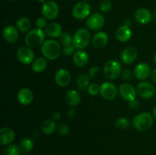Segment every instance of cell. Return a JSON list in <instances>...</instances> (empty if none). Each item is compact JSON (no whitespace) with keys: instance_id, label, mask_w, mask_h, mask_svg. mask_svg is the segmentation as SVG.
<instances>
[{"instance_id":"obj_36","label":"cell","mask_w":156,"mask_h":155,"mask_svg":"<svg viewBox=\"0 0 156 155\" xmlns=\"http://www.w3.org/2000/svg\"><path fill=\"white\" fill-rule=\"evenodd\" d=\"M69 129L68 125L66 123L62 122L58 126V132L60 135H66L69 133Z\"/></svg>"},{"instance_id":"obj_5","label":"cell","mask_w":156,"mask_h":155,"mask_svg":"<svg viewBox=\"0 0 156 155\" xmlns=\"http://www.w3.org/2000/svg\"><path fill=\"white\" fill-rule=\"evenodd\" d=\"M122 73V66L117 61L111 59L108 61L104 65V74L110 80L117 78Z\"/></svg>"},{"instance_id":"obj_18","label":"cell","mask_w":156,"mask_h":155,"mask_svg":"<svg viewBox=\"0 0 156 155\" xmlns=\"http://www.w3.org/2000/svg\"><path fill=\"white\" fill-rule=\"evenodd\" d=\"M34 94L31 90L28 88H23L19 90L17 94V100L21 105L27 106L31 103Z\"/></svg>"},{"instance_id":"obj_48","label":"cell","mask_w":156,"mask_h":155,"mask_svg":"<svg viewBox=\"0 0 156 155\" xmlns=\"http://www.w3.org/2000/svg\"><path fill=\"white\" fill-rule=\"evenodd\" d=\"M153 60H154V62H155V64L156 65V53L155 54V56H154Z\"/></svg>"},{"instance_id":"obj_6","label":"cell","mask_w":156,"mask_h":155,"mask_svg":"<svg viewBox=\"0 0 156 155\" xmlns=\"http://www.w3.org/2000/svg\"><path fill=\"white\" fill-rule=\"evenodd\" d=\"M91 13V6L87 2H79L73 6L72 15L76 20H84L88 18Z\"/></svg>"},{"instance_id":"obj_1","label":"cell","mask_w":156,"mask_h":155,"mask_svg":"<svg viewBox=\"0 0 156 155\" xmlns=\"http://www.w3.org/2000/svg\"><path fill=\"white\" fill-rule=\"evenodd\" d=\"M41 51L47 59L56 60L61 54L60 43L55 40H47L41 46Z\"/></svg>"},{"instance_id":"obj_44","label":"cell","mask_w":156,"mask_h":155,"mask_svg":"<svg viewBox=\"0 0 156 155\" xmlns=\"http://www.w3.org/2000/svg\"><path fill=\"white\" fill-rule=\"evenodd\" d=\"M152 116H153V118L156 119V106L153 108V109H152Z\"/></svg>"},{"instance_id":"obj_27","label":"cell","mask_w":156,"mask_h":155,"mask_svg":"<svg viewBox=\"0 0 156 155\" xmlns=\"http://www.w3.org/2000/svg\"><path fill=\"white\" fill-rule=\"evenodd\" d=\"M90 79H91V78L88 74H79L77 78V81H76L78 89L82 91H84L88 89V86L91 84L90 83Z\"/></svg>"},{"instance_id":"obj_39","label":"cell","mask_w":156,"mask_h":155,"mask_svg":"<svg viewBox=\"0 0 156 155\" xmlns=\"http://www.w3.org/2000/svg\"><path fill=\"white\" fill-rule=\"evenodd\" d=\"M99 71H100L99 67H97V66L91 67V68L89 69V71H88V74H89L88 75L90 76L91 78H95L96 74L99 72Z\"/></svg>"},{"instance_id":"obj_24","label":"cell","mask_w":156,"mask_h":155,"mask_svg":"<svg viewBox=\"0 0 156 155\" xmlns=\"http://www.w3.org/2000/svg\"><path fill=\"white\" fill-rule=\"evenodd\" d=\"M66 100L72 107L78 106L81 102V96L76 90H69L66 94Z\"/></svg>"},{"instance_id":"obj_12","label":"cell","mask_w":156,"mask_h":155,"mask_svg":"<svg viewBox=\"0 0 156 155\" xmlns=\"http://www.w3.org/2000/svg\"><path fill=\"white\" fill-rule=\"evenodd\" d=\"M118 92L121 98L127 102L136 99V96L137 94L136 89L132 84L128 83H123L120 84L119 87Z\"/></svg>"},{"instance_id":"obj_28","label":"cell","mask_w":156,"mask_h":155,"mask_svg":"<svg viewBox=\"0 0 156 155\" xmlns=\"http://www.w3.org/2000/svg\"><path fill=\"white\" fill-rule=\"evenodd\" d=\"M34 142L32 139L30 138H24L20 141L19 143V147L21 152L24 154L29 153L30 152L32 151L34 148Z\"/></svg>"},{"instance_id":"obj_10","label":"cell","mask_w":156,"mask_h":155,"mask_svg":"<svg viewBox=\"0 0 156 155\" xmlns=\"http://www.w3.org/2000/svg\"><path fill=\"white\" fill-rule=\"evenodd\" d=\"M137 94L143 99H150L155 95V87L153 84L146 81H143L137 84Z\"/></svg>"},{"instance_id":"obj_22","label":"cell","mask_w":156,"mask_h":155,"mask_svg":"<svg viewBox=\"0 0 156 155\" xmlns=\"http://www.w3.org/2000/svg\"><path fill=\"white\" fill-rule=\"evenodd\" d=\"M116 38L120 42H127L132 36V30L129 26L122 25L117 29L115 33Z\"/></svg>"},{"instance_id":"obj_11","label":"cell","mask_w":156,"mask_h":155,"mask_svg":"<svg viewBox=\"0 0 156 155\" xmlns=\"http://www.w3.org/2000/svg\"><path fill=\"white\" fill-rule=\"evenodd\" d=\"M18 60L24 65H29L34 60V53L31 48L28 46H21L16 53Z\"/></svg>"},{"instance_id":"obj_9","label":"cell","mask_w":156,"mask_h":155,"mask_svg":"<svg viewBox=\"0 0 156 155\" xmlns=\"http://www.w3.org/2000/svg\"><path fill=\"white\" fill-rule=\"evenodd\" d=\"M105 19L99 12H95L90 15L86 21V26L90 30L98 31L105 26Z\"/></svg>"},{"instance_id":"obj_45","label":"cell","mask_w":156,"mask_h":155,"mask_svg":"<svg viewBox=\"0 0 156 155\" xmlns=\"http://www.w3.org/2000/svg\"><path fill=\"white\" fill-rule=\"evenodd\" d=\"M130 24H131V21L129 19H126V20H125L124 21V25H126V26H130Z\"/></svg>"},{"instance_id":"obj_46","label":"cell","mask_w":156,"mask_h":155,"mask_svg":"<svg viewBox=\"0 0 156 155\" xmlns=\"http://www.w3.org/2000/svg\"><path fill=\"white\" fill-rule=\"evenodd\" d=\"M37 2H40V3H41V4H44V3H45L46 2H47V0H37Z\"/></svg>"},{"instance_id":"obj_25","label":"cell","mask_w":156,"mask_h":155,"mask_svg":"<svg viewBox=\"0 0 156 155\" xmlns=\"http://www.w3.org/2000/svg\"><path fill=\"white\" fill-rule=\"evenodd\" d=\"M32 69L34 72H43L47 67V60L44 57H38L32 62Z\"/></svg>"},{"instance_id":"obj_34","label":"cell","mask_w":156,"mask_h":155,"mask_svg":"<svg viewBox=\"0 0 156 155\" xmlns=\"http://www.w3.org/2000/svg\"><path fill=\"white\" fill-rule=\"evenodd\" d=\"M100 10L104 13L110 12L112 9V2L111 0H102L100 3Z\"/></svg>"},{"instance_id":"obj_8","label":"cell","mask_w":156,"mask_h":155,"mask_svg":"<svg viewBox=\"0 0 156 155\" xmlns=\"http://www.w3.org/2000/svg\"><path fill=\"white\" fill-rule=\"evenodd\" d=\"M118 89L114 83L106 81L101 84L100 94L106 100H113L117 97Z\"/></svg>"},{"instance_id":"obj_4","label":"cell","mask_w":156,"mask_h":155,"mask_svg":"<svg viewBox=\"0 0 156 155\" xmlns=\"http://www.w3.org/2000/svg\"><path fill=\"white\" fill-rule=\"evenodd\" d=\"M91 42V34L87 29L79 28L73 35V43L76 49L84 50L89 45Z\"/></svg>"},{"instance_id":"obj_20","label":"cell","mask_w":156,"mask_h":155,"mask_svg":"<svg viewBox=\"0 0 156 155\" xmlns=\"http://www.w3.org/2000/svg\"><path fill=\"white\" fill-rule=\"evenodd\" d=\"M15 138V132L8 127L0 129V144L1 145H9L14 141Z\"/></svg>"},{"instance_id":"obj_17","label":"cell","mask_w":156,"mask_h":155,"mask_svg":"<svg viewBox=\"0 0 156 155\" xmlns=\"http://www.w3.org/2000/svg\"><path fill=\"white\" fill-rule=\"evenodd\" d=\"M136 21L140 24H148L152 19V14L146 8H140L136 11L134 14Z\"/></svg>"},{"instance_id":"obj_31","label":"cell","mask_w":156,"mask_h":155,"mask_svg":"<svg viewBox=\"0 0 156 155\" xmlns=\"http://www.w3.org/2000/svg\"><path fill=\"white\" fill-rule=\"evenodd\" d=\"M129 122L125 117H120L117 119L115 121V126L117 129H120V130H123L129 127Z\"/></svg>"},{"instance_id":"obj_14","label":"cell","mask_w":156,"mask_h":155,"mask_svg":"<svg viewBox=\"0 0 156 155\" xmlns=\"http://www.w3.org/2000/svg\"><path fill=\"white\" fill-rule=\"evenodd\" d=\"M138 56V51L133 46H129L125 48L120 53V58L122 62L126 65L133 63Z\"/></svg>"},{"instance_id":"obj_26","label":"cell","mask_w":156,"mask_h":155,"mask_svg":"<svg viewBox=\"0 0 156 155\" xmlns=\"http://www.w3.org/2000/svg\"><path fill=\"white\" fill-rule=\"evenodd\" d=\"M16 27L21 33H27L30 30L31 23L30 20L26 17H21L17 21Z\"/></svg>"},{"instance_id":"obj_7","label":"cell","mask_w":156,"mask_h":155,"mask_svg":"<svg viewBox=\"0 0 156 155\" xmlns=\"http://www.w3.org/2000/svg\"><path fill=\"white\" fill-rule=\"evenodd\" d=\"M41 12L44 18L52 21L57 18L59 15V6L56 2L48 0L42 5Z\"/></svg>"},{"instance_id":"obj_23","label":"cell","mask_w":156,"mask_h":155,"mask_svg":"<svg viewBox=\"0 0 156 155\" xmlns=\"http://www.w3.org/2000/svg\"><path fill=\"white\" fill-rule=\"evenodd\" d=\"M45 33L51 38H58L62 33V26L56 22L47 24L45 27Z\"/></svg>"},{"instance_id":"obj_51","label":"cell","mask_w":156,"mask_h":155,"mask_svg":"<svg viewBox=\"0 0 156 155\" xmlns=\"http://www.w3.org/2000/svg\"><path fill=\"white\" fill-rule=\"evenodd\" d=\"M67 1H69V0H67Z\"/></svg>"},{"instance_id":"obj_30","label":"cell","mask_w":156,"mask_h":155,"mask_svg":"<svg viewBox=\"0 0 156 155\" xmlns=\"http://www.w3.org/2000/svg\"><path fill=\"white\" fill-rule=\"evenodd\" d=\"M73 38L72 35L67 32H62L60 36L58 37V42L62 46L69 43H73Z\"/></svg>"},{"instance_id":"obj_40","label":"cell","mask_w":156,"mask_h":155,"mask_svg":"<svg viewBox=\"0 0 156 155\" xmlns=\"http://www.w3.org/2000/svg\"><path fill=\"white\" fill-rule=\"evenodd\" d=\"M128 105H129V108H131V109H138V107L140 106V103H139L138 100H136V99H133V100L128 102Z\"/></svg>"},{"instance_id":"obj_37","label":"cell","mask_w":156,"mask_h":155,"mask_svg":"<svg viewBox=\"0 0 156 155\" xmlns=\"http://www.w3.org/2000/svg\"><path fill=\"white\" fill-rule=\"evenodd\" d=\"M46 18H44V17H40L38 18L35 21V25L37 26V28L40 29H43V28H45L46 26L47 25V21H46Z\"/></svg>"},{"instance_id":"obj_49","label":"cell","mask_w":156,"mask_h":155,"mask_svg":"<svg viewBox=\"0 0 156 155\" xmlns=\"http://www.w3.org/2000/svg\"><path fill=\"white\" fill-rule=\"evenodd\" d=\"M83 1H85V2H88V1H90V0H83Z\"/></svg>"},{"instance_id":"obj_43","label":"cell","mask_w":156,"mask_h":155,"mask_svg":"<svg viewBox=\"0 0 156 155\" xmlns=\"http://www.w3.org/2000/svg\"><path fill=\"white\" fill-rule=\"evenodd\" d=\"M61 115L59 112H56L53 114V119L54 121H58V120L60 119Z\"/></svg>"},{"instance_id":"obj_13","label":"cell","mask_w":156,"mask_h":155,"mask_svg":"<svg viewBox=\"0 0 156 155\" xmlns=\"http://www.w3.org/2000/svg\"><path fill=\"white\" fill-rule=\"evenodd\" d=\"M54 79L58 86L66 88L71 81V74L66 68H59L55 73Z\"/></svg>"},{"instance_id":"obj_42","label":"cell","mask_w":156,"mask_h":155,"mask_svg":"<svg viewBox=\"0 0 156 155\" xmlns=\"http://www.w3.org/2000/svg\"><path fill=\"white\" fill-rule=\"evenodd\" d=\"M150 78L151 80L152 81V82L156 84V68H154L153 70L152 71L150 74Z\"/></svg>"},{"instance_id":"obj_47","label":"cell","mask_w":156,"mask_h":155,"mask_svg":"<svg viewBox=\"0 0 156 155\" xmlns=\"http://www.w3.org/2000/svg\"><path fill=\"white\" fill-rule=\"evenodd\" d=\"M152 18H153L154 19H155V21H156V11H155V12H154L153 15H152Z\"/></svg>"},{"instance_id":"obj_3","label":"cell","mask_w":156,"mask_h":155,"mask_svg":"<svg viewBox=\"0 0 156 155\" xmlns=\"http://www.w3.org/2000/svg\"><path fill=\"white\" fill-rule=\"evenodd\" d=\"M153 116L149 112H141L136 115L133 119V126L140 132H145L152 127L153 124Z\"/></svg>"},{"instance_id":"obj_19","label":"cell","mask_w":156,"mask_h":155,"mask_svg":"<svg viewBox=\"0 0 156 155\" xmlns=\"http://www.w3.org/2000/svg\"><path fill=\"white\" fill-rule=\"evenodd\" d=\"M108 43V35L104 31H98L93 36L91 40L92 46L97 50L104 48Z\"/></svg>"},{"instance_id":"obj_33","label":"cell","mask_w":156,"mask_h":155,"mask_svg":"<svg viewBox=\"0 0 156 155\" xmlns=\"http://www.w3.org/2000/svg\"><path fill=\"white\" fill-rule=\"evenodd\" d=\"M75 46L73 45V43H69L66 45L62 46V53L64 56H71V55L74 54L75 52Z\"/></svg>"},{"instance_id":"obj_21","label":"cell","mask_w":156,"mask_h":155,"mask_svg":"<svg viewBox=\"0 0 156 155\" xmlns=\"http://www.w3.org/2000/svg\"><path fill=\"white\" fill-rule=\"evenodd\" d=\"M89 60L88 54L83 50H79L73 54V61L75 65L79 68L84 67L87 65Z\"/></svg>"},{"instance_id":"obj_2","label":"cell","mask_w":156,"mask_h":155,"mask_svg":"<svg viewBox=\"0 0 156 155\" xmlns=\"http://www.w3.org/2000/svg\"><path fill=\"white\" fill-rule=\"evenodd\" d=\"M45 32L40 28H34L27 32L24 38L25 44L27 46L31 49H35L42 46L45 40Z\"/></svg>"},{"instance_id":"obj_35","label":"cell","mask_w":156,"mask_h":155,"mask_svg":"<svg viewBox=\"0 0 156 155\" xmlns=\"http://www.w3.org/2000/svg\"><path fill=\"white\" fill-rule=\"evenodd\" d=\"M6 152L8 155H20V153H21L19 145H17L15 144H9V147H7Z\"/></svg>"},{"instance_id":"obj_38","label":"cell","mask_w":156,"mask_h":155,"mask_svg":"<svg viewBox=\"0 0 156 155\" xmlns=\"http://www.w3.org/2000/svg\"><path fill=\"white\" fill-rule=\"evenodd\" d=\"M134 73L132 72V71L129 69H124L123 71H122V73H121V76L122 78H123L124 80H126V81H129L132 79Z\"/></svg>"},{"instance_id":"obj_29","label":"cell","mask_w":156,"mask_h":155,"mask_svg":"<svg viewBox=\"0 0 156 155\" xmlns=\"http://www.w3.org/2000/svg\"><path fill=\"white\" fill-rule=\"evenodd\" d=\"M56 124L53 119H46L41 124V130L46 135H51L54 132Z\"/></svg>"},{"instance_id":"obj_41","label":"cell","mask_w":156,"mask_h":155,"mask_svg":"<svg viewBox=\"0 0 156 155\" xmlns=\"http://www.w3.org/2000/svg\"><path fill=\"white\" fill-rule=\"evenodd\" d=\"M76 109L73 107V108H70V109H68L66 115L68 117H69V118H73V117L76 116Z\"/></svg>"},{"instance_id":"obj_15","label":"cell","mask_w":156,"mask_h":155,"mask_svg":"<svg viewBox=\"0 0 156 155\" xmlns=\"http://www.w3.org/2000/svg\"><path fill=\"white\" fill-rule=\"evenodd\" d=\"M151 72L150 66L146 62H140L134 68V75L139 80L145 81L150 77Z\"/></svg>"},{"instance_id":"obj_32","label":"cell","mask_w":156,"mask_h":155,"mask_svg":"<svg viewBox=\"0 0 156 155\" xmlns=\"http://www.w3.org/2000/svg\"><path fill=\"white\" fill-rule=\"evenodd\" d=\"M87 91H88V94L89 95L95 97L98 94H100L101 85H99L98 83H91L89 84Z\"/></svg>"},{"instance_id":"obj_16","label":"cell","mask_w":156,"mask_h":155,"mask_svg":"<svg viewBox=\"0 0 156 155\" xmlns=\"http://www.w3.org/2000/svg\"><path fill=\"white\" fill-rule=\"evenodd\" d=\"M2 36L5 40L9 43H15L17 42L18 37H19L18 28L12 25L6 26L3 29Z\"/></svg>"},{"instance_id":"obj_50","label":"cell","mask_w":156,"mask_h":155,"mask_svg":"<svg viewBox=\"0 0 156 155\" xmlns=\"http://www.w3.org/2000/svg\"><path fill=\"white\" fill-rule=\"evenodd\" d=\"M11 1H12V2H15V1H17V0H11Z\"/></svg>"}]
</instances>
